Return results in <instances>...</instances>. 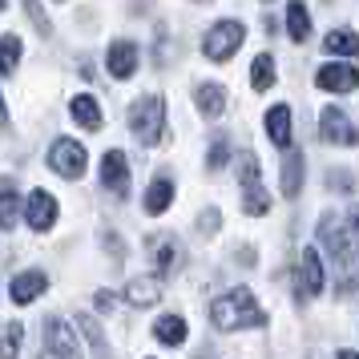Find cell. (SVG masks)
Instances as JSON below:
<instances>
[{"mask_svg": "<svg viewBox=\"0 0 359 359\" xmlns=\"http://www.w3.org/2000/svg\"><path fill=\"white\" fill-rule=\"evenodd\" d=\"M77 319H81V331L89 335V343H93L97 351H105V335H101V327L93 323V315H77Z\"/></svg>", "mask_w": 359, "mask_h": 359, "instance_id": "f546056e", "label": "cell"}, {"mask_svg": "<svg viewBox=\"0 0 359 359\" xmlns=\"http://www.w3.org/2000/svg\"><path fill=\"white\" fill-rule=\"evenodd\" d=\"M17 210H20V198L13 190H0V230L17 226Z\"/></svg>", "mask_w": 359, "mask_h": 359, "instance_id": "83f0119b", "label": "cell"}, {"mask_svg": "<svg viewBox=\"0 0 359 359\" xmlns=\"http://www.w3.org/2000/svg\"><path fill=\"white\" fill-rule=\"evenodd\" d=\"M130 133L142 146H158L165 133V101L158 93H146L142 101H133L130 109Z\"/></svg>", "mask_w": 359, "mask_h": 359, "instance_id": "3957f363", "label": "cell"}, {"mask_svg": "<svg viewBox=\"0 0 359 359\" xmlns=\"http://www.w3.org/2000/svg\"><path fill=\"white\" fill-rule=\"evenodd\" d=\"M25 13H29V20L36 25V33L53 36V25H49V17H45V8H41V0H25Z\"/></svg>", "mask_w": 359, "mask_h": 359, "instance_id": "f1b7e54d", "label": "cell"}, {"mask_svg": "<svg viewBox=\"0 0 359 359\" xmlns=\"http://www.w3.org/2000/svg\"><path fill=\"white\" fill-rule=\"evenodd\" d=\"M210 319L218 331H243V327H262V311L246 287H234L230 294H218L214 299Z\"/></svg>", "mask_w": 359, "mask_h": 359, "instance_id": "6da1fadb", "label": "cell"}, {"mask_svg": "<svg viewBox=\"0 0 359 359\" xmlns=\"http://www.w3.org/2000/svg\"><path fill=\"white\" fill-rule=\"evenodd\" d=\"M0 13H4V0H0Z\"/></svg>", "mask_w": 359, "mask_h": 359, "instance_id": "e575fe53", "label": "cell"}, {"mask_svg": "<svg viewBox=\"0 0 359 359\" xmlns=\"http://www.w3.org/2000/svg\"><path fill=\"white\" fill-rule=\"evenodd\" d=\"M323 49L335 53V57H359V36L347 33V29H335V33H327Z\"/></svg>", "mask_w": 359, "mask_h": 359, "instance_id": "603a6c76", "label": "cell"}, {"mask_svg": "<svg viewBox=\"0 0 359 359\" xmlns=\"http://www.w3.org/2000/svg\"><path fill=\"white\" fill-rule=\"evenodd\" d=\"M238 182H243V190H259L262 186V170H259V158L255 154H243L238 158Z\"/></svg>", "mask_w": 359, "mask_h": 359, "instance_id": "484cf974", "label": "cell"}, {"mask_svg": "<svg viewBox=\"0 0 359 359\" xmlns=\"http://www.w3.org/2000/svg\"><path fill=\"white\" fill-rule=\"evenodd\" d=\"M49 165L61 178H81L85 174V146L73 142V137H57L49 149Z\"/></svg>", "mask_w": 359, "mask_h": 359, "instance_id": "52a82bcc", "label": "cell"}, {"mask_svg": "<svg viewBox=\"0 0 359 359\" xmlns=\"http://www.w3.org/2000/svg\"><path fill=\"white\" fill-rule=\"evenodd\" d=\"M25 218H29V226H33V230L45 234V230L57 222V198H53L49 190H33L29 202H25Z\"/></svg>", "mask_w": 359, "mask_h": 359, "instance_id": "9c48e42d", "label": "cell"}, {"mask_svg": "<svg viewBox=\"0 0 359 359\" xmlns=\"http://www.w3.org/2000/svg\"><path fill=\"white\" fill-rule=\"evenodd\" d=\"M266 133H271V142H275L278 149L291 146V109H287V105H275V109L266 114Z\"/></svg>", "mask_w": 359, "mask_h": 359, "instance_id": "e0dca14e", "label": "cell"}, {"mask_svg": "<svg viewBox=\"0 0 359 359\" xmlns=\"http://www.w3.org/2000/svg\"><path fill=\"white\" fill-rule=\"evenodd\" d=\"M162 299V278L158 275H133L126 283V303L130 307H154Z\"/></svg>", "mask_w": 359, "mask_h": 359, "instance_id": "4fadbf2b", "label": "cell"}, {"mask_svg": "<svg viewBox=\"0 0 359 359\" xmlns=\"http://www.w3.org/2000/svg\"><path fill=\"white\" fill-rule=\"evenodd\" d=\"M319 137H323L327 146H355L359 126H351V117L343 114V109L327 105L323 114H319Z\"/></svg>", "mask_w": 359, "mask_h": 359, "instance_id": "8992f818", "label": "cell"}, {"mask_svg": "<svg viewBox=\"0 0 359 359\" xmlns=\"http://www.w3.org/2000/svg\"><path fill=\"white\" fill-rule=\"evenodd\" d=\"M154 335H158L165 347H182V343H186V319H182V315H165V319H158Z\"/></svg>", "mask_w": 359, "mask_h": 359, "instance_id": "44dd1931", "label": "cell"}, {"mask_svg": "<svg viewBox=\"0 0 359 359\" xmlns=\"http://www.w3.org/2000/svg\"><path fill=\"white\" fill-rule=\"evenodd\" d=\"M20 61V36H0V73H13Z\"/></svg>", "mask_w": 359, "mask_h": 359, "instance_id": "4316f807", "label": "cell"}, {"mask_svg": "<svg viewBox=\"0 0 359 359\" xmlns=\"http://www.w3.org/2000/svg\"><path fill=\"white\" fill-rule=\"evenodd\" d=\"M105 65L114 73L117 81H130L133 73H137V45L133 41H114L109 53H105Z\"/></svg>", "mask_w": 359, "mask_h": 359, "instance_id": "7c38bea8", "label": "cell"}, {"mask_svg": "<svg viewBox=\"0 0 359 359\" xmlns=\"http://www.w3.org/2000/svg\"><path fill=\"white\" fill-rule=\"evenodd\" d=\"M49 291V275L45 271H20L17 278H13V303H33V299H41V294Z\"/></svg>", "mask_w": 359, "mask_h": 359, "instance_id": "5bb4252c", "label": "cell"}, {"mask_svg": "<svg viewBox=\"0 0 359 359\" xmlns=\"http://www.w3.org/2000/svg\"><path fill=\"white\" fill-rule=\"evenodd\" d=\"M194 101H198V109H202V117H218L222 109H226V89L214 85V81H206V85H198Z\"/></svg>", "mask_w": 359, "mask_h": 359, "instance_id": "ac0fdd59", "label": "cell"}, {"mask_svg": "<svg viewBox=\"0 0 359 359\" xmlns=\"http://www.w3.org/2000/svg\"><path fill=\"white\" fill-rule=\"evenodd\" d=\"M250 85H255L259 93H266V89L275 85V57H266V53L255 57V65H250Z\"/></svg>", "mask_w": 359, "mask_h": 359, "instance_id": "d4e9b609", "label": "cell"}, {"mask_svg": "<svg viewBox=\"0 0 359 359\" xmlns=\"http://www.w3.org/2000/svg\"><path fill=\"white\" fill-rule=\"evenodd\" d=\"M101 186L114 190V194H126V186H130V162H126L121 149H109L101 158Z\"/></svg>", "mask_w": 359, "mask_h": 359, "instance_id": "8fae6325", "label": "cell"}, {"mask_svg": "<svg viewBox=\"0 0 359 359\" xmlns=\"http://www.w3.org/2000/svg\"><path fill=\"white\" fill-rule=\"evenodd\" d=\"M202 230H206V234H214V230H218V210H206V214H202Z\"/></svg>", "mask_w": 359, "mask_h": 359, "instance_id": "1f68e13d", "label": "cell"}, {"mask_svg": "<svg viewBox=\"0 0 359 359\" xmlns=\"http://www.w3.org/2000/svg\"><path fill=\"white\" fill-rule=\"evenodd\" d=\"M315 234H319V243L327 246V255H331V259L347 262L359 250V210H347V218H343V222L327 214Z\"/></svg>", "mask_w": 359, "mask_h": 359, "instance_id": "7a4b0ae2", "label": "cell"}, {"mask_svg": "<svg viewBox=\"0 0 359 359\" xmlns=\"http://www.w3.org/2000/svg\"><path fill=\"white\" fill-rule=\"evenodd\" d=\"M206 165H210V170H222V165H226V142H214V146H210V158H206Z\"/></svg>", "mask_w": 359, "mask_h": 359, "instance_id": "4dcf8cb0", "label": "cell"}, {"mask_svg": "<svg viewBox=\"0 0 359 359\" xmlns=\"http://www.w3.org/2000/svg\"><path fill=\"white\" fill-rule=\"evenodd\" d=\"M299 271H303V299H315V294H323L327 287V271H323V255L307 246L303 250V259H299Z\"/></svg>", "mask_w": 359, "mask_h": 359, "instance_id": "30bf717a", "label": "cell"}, {"mask_svg": "<svg viewBox=\"0 0 359 359\" xmlns=\"http://www.w3.org/2000/svg\"><path fill=\"white\" fill-rule=\"evenodd\" d=\"M246 29L238 25V20H218L210 33H206V41H202V53H206V61H230L234 53H238V45H243Z\"/></svg>", "mask_w": 359, "mask_h": 359, "instance_id": "277c9868", "label": "cell"}, {"mask_svg": "<svg viewBox=\"0 0 359 359\" xmlns=\"http://www.w3.org/2000/svg\"><path fill=\"white\" fill-rule=\"evenodd\" d=\"M69 114H73V121L85 126V130H101V105L89 97V93H77V97L69 101Z\"/></svg>", "mask_w": 359, "mask_h": 359, "instance_id": "9a60e30c", "label": "cell"}, {"mask_svg": "<svg viewBox=\"0 0 359 359\" xmlns=\"http://www.w3.org/2000/svg\"><path fill=\"white\" fill-rule=\"evenodd\" d=\"M41 359H81L73 327L65 319H57V315L45 323V351H41Z\"/></svg>", "mask_w": 359, "mask_h": 359, "instance_id": "5b68a950", "label": "cell"}, {"mask_svg": "<svg viewBox=\"0 0 359 359\" xmlns=\"http://www.w3.org/2000/svg\"><path fill=\"white\" fill-rule=\"evenodd\" d=\"M4 121H8V114H4V101H0V126H4Z\"/></svg>", "mask_w": 359, "mask_h": 359, "instance_id": "836d02e7", "label": "cell"}, {"mask_svg": "<svg viewBox=\"0 0 359 359\" xmlns=\"http://www.w3.org/2000/svg\"><path fill=\"white\" fill-rule=\"evenodd\" d=\"M299 190H303V154L294 149V154L283 158V194L299 198Z\"/></svg>", "mask_w": 359, "mask_h": 359, "instance_id": "d6986e66", "label": "cell"}, {"mask_svg": "<svg viewBox=\"0 0 359 359\" xmlns=\"http://www.w3.org/2000/svg\"><path fill=\"white\" fill-rule=\"evenodd\" d=\"M154 262H158V278L170 275V271H178V262H182V246L178 238H154Z\"/></svg>", "mask_w": 359, "mask_h": 359, "instance_id": "2e32d148", "label": "cell"}, {"mask_svg": "<svg viewBox=\"0 0 359 359\" xmlns=\"http://www.w3.org/2000/svg\"><path fill=\"white\" fill-rule=\"evenodd\" d=\"M315 85L327 89V93H351L359 85V69L347 65V61H327V65L315 73Z\"/></svg>", "mask_w": 359, "mask_h": 359, "instance_id": "ba28073f", "label": "cell"}, {"mask_svg": "<svg viewBox=\"0 0 359 359\" xmlns=\"http://www.w3.org/2000/svg\"><path fill=\"white\" fill-rule=\"evenodd\" d=\"M174 202V182L170 178H154V186L146 190V214H162Z\"/></svg>", "mask_w": 359, "mask_h": 359, "instance_id": "7402d4cb", "label": "cell"}, {"mask_svg": "<svg viewBox=\"0 0 359 359\" xmlns=\"http://www.w3.org/2000/svg\"><path fill=\"white\" fill-rule=\"evenodd\" d=\"M287 33H291L294 45L311 41V17H307V8H303L299 0H291V8H287Z\"/></svg>", "mask_w": 359, "mask_h": 359, "instance_id": "ffe728a7", "label": "cell"}, {"mask_svg": "<svg viewBox=\"0 0 359 359\" xmlns=\"http://www.w3.org/2000/svg\"><path fill=\"white\" fill-rule=\"evenodd\" d=\"M20 339H25V327H20L17 319H8V323L0 327V359H17Z\"/></svg>", "mask_w": 359, "mask_h": 359, "instance_id": "cb8c5ba5", "label": "cell"}, {"mask_svg": "<svg viewBox=\"0 0 359 359\" xmlns=\"http://www.w3.org/2000/svg\"><path fill=\"white\" fill-rule=\"evenodd\" d=\"M339 359H359L355 351H339Z\"/></svg>", "mask_w": 359, "mask_h": 359, "instance_id": "d6a6232c", "label": "cell"}]
</instances>
